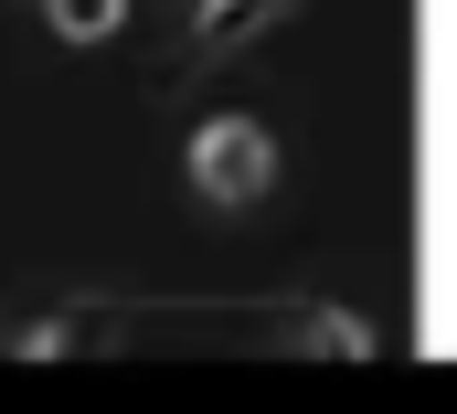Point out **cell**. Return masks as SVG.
Wrapping results in <instances>:
<instances>
[{
	"mask_svg": "<svg viewBox=\"0 0 457 414\" xmlns=\"http://www.w3.org/2000/svg\"><path fill=\"white\" fill-rule=\"evenodd\" d=\"M32 340H245V351H298V340H320V351H372V329L341 309H75L54 319V329H32Z\"/></svg>",
	"mask_w": 457,
	"mask_h": 414,
	"instance_id": "obj_1",
	"label": "cell"
},
{
	"mask_svg": "<svg viewBox=\"0 0 457 414\" xmlns=\"http://www.w3.org/2000/svg\"><path fill=\"white\" fill-rule=\"evenodd\" d=\"M54 21H64L75 43H96V32H107V21H117V0H54Z\"/></svg>",
	"mask_w": 457,
	"mask_h": 414,
	"instance_id": "obj_3",
	"label": "cell"
},
{
	"mask_svg": "<svg viewBox=\"0 0 457 414\" xmlns=\"http://www.w3.org/2000/svg\"><path fill=\"white\" fill-rule=\"evenodd\" d=\"M266 181H277V138H266L255 117L192 128V192H203V203H255Z\"/></svg>",
	"mask_w": 457,
	"mask_h": 414,
	"instance_id": "obj_2",
	"label": "cell"
}]
</instances>
